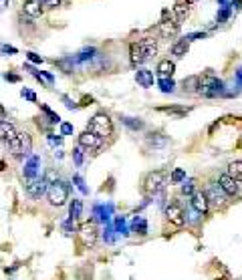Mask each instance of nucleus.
<instances>
[{
  "instance_id": "30",
  "label": "nucleus",
  "mask_w": 242,
  "mask_h": 280,
  "mask_svg": "<svg viewBox=\"0 0 242 280\" xmlns=\"http://www.w3.org/2000/svg\"><path fill=\"white\" fill-rule=\"evenodd\" d=\"M71 129H73V127H71L69 123H65V125H63V133H71Z\"/></svg>"
},
{
  "instance_id": "19",
  "label": "nucleus",
  "mask_w": 242,
  "mask_h": 280,
  "mask_svg": "<svg viewBox=\"0 0 242 280\" xmlns=\"http://www.w3.org/2000/svg\"><path fill=\"white\" fill-rule=\"evenodd\" d=\"M230 178H234L236 182H242V159H236L228 165V171H226Z\"/></svg>"
},
{
  "instance_id": "2",
  "label": "nucleus",
  "mask_w": 242,
  "mask_h": 280,
  "mask_svg": "<svg viewBox=\"0 0 242 280\" xmlns=\"http://www.w3.org/2000/svg\"><path fill=\"white\" fill-rule=\"evenodd\" d=\"M168 184V174L164 169H158V171H151L145 176V182H143V191L147 196H156L158 191H162Z\"/></svg>"
},
{
  "instance_id": "14",
  "label": "nucleus",
  "mask_w": 242,
  "mask_h": 280,
  "mask_svg": "<svg viewBox=\"0 0 242 280\" xmlns=\"http://www.w3.org/2000/svg\"><path fill=\"white\" fill-rule=\"evenodd\" d=\"M23 141H25V131H23V133H16V135L6 143V145H8V152L16 157L25 156V152H23Z\"/></svg>"
},
{
  "instance_id": "5",
  "label": "nucleus",
  "mask_w": 242,
  "mask_h": 280,
  "mask_svg": "<svg viewBox=\"0 0 242 280\" xmlns=\"http://www.w3.org/2000/svg\"><path fill=\"white\" fill-rule=\"evenodd\" d=\"M220 87H222V83H220V79H218L214 73H204V75H200V85H198V93L200 95H204V97H214V95H218Z\"/></svg>"
},
{
  "instance_id": "10",
  "label": "nucleus",
  "mask_w": 242,
  "mask_h": 280,
  "mask_svg": "<svg viewBox=\"0 0 242 280\" xmlns=\"http://www.w3.org/2000/svg\"><path fill=\"white\" fill-rule=\"evenodd\" d=\"M47 184H49L47 180H29V182H27V193H29L31 198L38 200L42 193H47V189H49Z\"/></svg>"
},
{
  "instance_id": "13",
  "label": "nucleus",
  "mask_w": 242,
  "mask_h": 280,
  "mask_svg": "<svg viewBox=\"0 0 242 280\" xmlns=\"http://www.w3.org/2000/svg\"><path fill=\"white\" fill-rule=\"evenodd\" d=\"M190 202H192V208H194L198 214H206L208 212L210 202H208V198H206V193H204V191H194Z\"/></svg>"
},
{
  "instance_id": "23",
  "label": "nucleus",
  "mask_w": 242,
  "mask_h": 280,
  "mask_svg": "<svg viewBox=\"0 0 242 280\" xmlns=\"http://www.w3.org/2000/svg\"><path fill=\"white\" fill-rule=\"evenodd\" d=\"M188 10H190V8H188V2H186V4H182V2H180V4H175V8H173L175 18H178V20H184V18L188 16Z\"/></svg>"
},
{
  "instance_id": "32",
  "label": "nucleus",
  "mask_w": 242,
  "mask_h": 280,
  "mask_svg": "<svg viewBox=\"0 0 242 280\" xmlns=\"http://www.w3.org/2000/svg\"><path fill=\"white\" fill-rule=\"evenodd\" d=\"M10 4V0H0V8H6Z\"/></svg>"
},
{
  "instance_id": "16",
  "label": "nucleus",
  "mask_w": 242,
  "mask_h": 280,
  "mask_svg": "<svg viewBox=\"0 0 242 280\" xmlns=\"http://www.w3.org/2000/svg\"><path fill=\"white\" fill-rule=\"evenodd\" d=\"M42 8H45L42 0H27V2H25V12H27L29 16H40Z\"/></svg>"
},
{
  "instance_id": "8",
  "label": "nucleus",
  "mask_w": 242,
  "mask_h": 280,
  "mask_svg": "<svg viewBox=\"0 0 242 280\" xmlns=\"http://www.w3.org/2000/svg\"><path fill=\"white\" fill-rule=\"evenodd\" d=\"M79 145L91 152V149H99V147L103 145V139L97 137L95 133H91V131L87 129V131H83V133L79 135Z\"/></svg>"
},
{
  "instance_id": "28",
  "label": "nucleus",
  "mask_w": 242,
  "mask_h": 280,
  "mask_svg": "<svg viewBox=\"0 0 242 280\" xmlns=\"http://www.w3.org/2000/svg\"><path fill=\"white\" fill-rule=\"evenodd\" d=\"M75 184H77V186H79L81 189H83V191H85V186H83V180H81L79 176H75Z\"/></svg>"
},
{
  "instance_id": "18",
  "label": "nucleus",
  "mask_w": 242,
  "mask_h": 280,
  "mask_svg": "<svg viewBox=\"0 0 242 280\" xmlns=\"http://www.w3.org/2000/svg\"><path fill=\"white\" fill-rule=\"evenodd\" d=\"M173 71H175V64H173L170 59H166V61H160V64H158V75L162 77V79H172Z\"/></svg>"
},
{
  "instance_id": "22",
  "label": "nucleus",
  "mask_w": 242,
  "mask_h": 280,
  "mask_svg": "<svg viewBox=\"0 0 242 280\" xmlns=\"http://www.w3.org/2000/svg\"><path fill=\"white\" fill-rule=\"evenodd\" d=\"M81 212H83V202H81V200H73L71 210H69L71 220H77L79 216H81Z\"/></svg>"
},
{
  "instance_id": "29",
  "label": "nucleus",
  "mask_w": 242,
  "mask_h": 280,
  "mask_svg": "<svg viewBox=\"0 0 242 280\" xmlns=\"http://www.w3.org/2000/svg\"><path fill=\"white\" fill-rule=\"evenodd\" d=\"M29 59H31V61H35V62H42V59H40V57H36L35 53H29Z\"/></svg>"
},
{
  "instance_id": "27",
  "label": "nucleus",
  "mask_w": 242,
  "mask_h": 280,
  "mask_svg": "<svg viewBox=\"0 0 242 280\" xmlns=\"http://www.w3.org/2000/svg\"><path fill=\"white\" fill-rule=\"evenodd\" d=\"M75 163L81 165L83 163V156H81V149H75Z\"/></svg>"
},
{
  "instance_id": "1",
  "label": "nucleus",
  "mask_w": 242,
  "mask_h": 280,
  "mask_svg": "<svg viewBox=\"0 0 242 280\" xmlns=\"http://www.w3.org/2000/svg\"><path fill=\"white\" fill-rule=\"evenodd\" d=\"M156 53H158L156 40L153 38H143L139 42H131V47H129V61H131L134 67H138V64L145 62L147 59L156 57Z\"/></svg>"
},
{
  "instance_id": "17",
  "label": "nucleus",
  "mask_w": 242,
  "mask_h": 280,
  "mask_svg": "<svg viewBox=\"0 0 242 280\" xmlns=\"http://www.w3.org/2000/svg\"><path fill=\"white\" fill-rule=\"evenodd\" d=\"M14 135H16L14 125L8 123V121H0V141H6V143H8Z\"/></svg>"
},
{
  "instance_id": "15",
  "label": "nucleus",
  "mask_w": 242,
  "mask_h": 280,
  "mask_svg": "<svg viewBox=\"0 0 242 280\" xmlns=\"http://www.w3.org/2000/svg\"><path fill=\"white\" fill-rule=\"evenodd\" d=\"M136 81H138V85L141 87H153V73L151 71H147V69H139L138 73H136Z\"/></svg>"
},
{
  "instance_id": "25",
  "label": "nucleus",
  "mask_w": 242,
  "mask_h": 280,
  "mask_svg": "<svg viewBox=\"0 0 242 280\" xmlns=\"http://www.w3.org/2000/svg\"><path fill=\"white\" fill-rule=\"evenodd\" d=\"M184 178H186V174H184L182 169H173V171H172V182H173V184H180Z\"/></svg>"
},
{
  "instance_id": "3",
  "label": "nucleus",
  "mask_w": 242,
  "mask_h": 280,
  "mask_svg": "<svg viewBox=\"0 0 242 280\" xmlns=\"http://www.w3.org/2000/svg\"><path fill=\"white\" fill-rule=\"evenodd\" d=\"M91 133H95L97 137H109L111 133H113V123H111V119H109V115H105V113H97V115H93L91 117V121H89V127H87Z\"/></svg>"
},
{
  "instance_id": "31",
  "label": "nucleus",
  "mask_w": 242,
  "mask_h": 280,
  "mask_svg": "<svg viewBox=\"0 0 242 280\" xmlns=\"http://www.w3.org/2000/svg\"><path fill=\"white\" fill-rule=\"evenodd\" d=\"M4 117H6V111H4V107H2V105H0V121H2V119H4Z\"/></svg>"
},
{
  "instance_id": "9",
  "label": "nucleus",
  "mask_w": 242,
  "mask_h": 280,
  "mask_svg": "<svg viewBox=\"0 0 242 280\" xmlns=\"http://www.w3.org/2000/svg\"><path fill=\"white\" fill-rule=\"evenodd\" d=\"M166 218L170 220L172 224L175 226H182L186 218H184V208L178 204V202H172V204H168V208H166Z\"/></svg>"
},
{
  "instance_id": "12",
  "label": "nucleus",
  "mask_w": 242,
  "mask_h": 280,
  "mask_svg": "<svg viewBox=\"0 0 242 280\" xmlns=\"http://www.w3.org/2000/svg\"><path fill=\"white\" fill-rule=\"evenodd\" d=\"M180 31V20L178 18H166V14H164V20L160 23V34L164 36V38H172L173 34H178Z\"/></svg>"
},
{
  "instance_id": "7",
  "label": "nucleus",
  "mask_w": 242,
  "mask_h": 280,
  "mask_svg": "<svg viewBox=\"0 0 242 280\" xmlns=\"http://www.w3.org/2000/svg\"><path fill=\"white\" fill-rule=\"evenodd\" d=\"M206 198H208V202H212L214 206H224L226 204V193H224V189L218 186V182H212V184H208L206 186Z\"/></svg>"
},
{
  "instance_id": "33",
  "label": "nucleus",
  "mask_w": 242,
  "mask_h": 280,
  "mask_svg": "<svg viewBox=\"0 0 242 280\" xmlns=\"http://www.w3.org/2000/svg\"><path fill=\"white\" fill-rule=\"evenodd\" d=\"M6 79H10V81H18V77H16V75H6Z\"/></svg>"
},
{
  "instance_id": "11",
  "label": "nucleus",
  "mask_w": 242,
  "mask_h": 280,
  "mask_svg": "<svg viewBox=\"0 0 242 280\" xmlns=\"http://www.w3.org/2000/svg\"><path fill=\"white\" fill-rule=\"evenodd\" d=\"M218 186L224 189V193L226 196H238V182L234 180V178H230L228 174H222L220 178H218Z\"/></svg>"
},
{
  "instance_id": "21",
  "label": "nucleus",
  "mask_w": 242,
  "mask_h": 280,
  "mask_svg": "<svg viewBox=\"0 0 242 280\" xmlns=\"http://www.w3.org/2000/svg\"><path fill=\"white\" fill-rule=\"evenodd\" d=\"M198 85H200V77L184 79V91H188V93H198Z\"/></svg>"
},
{
  "instance_id": "20",
  "label": "nucleus",
  "mask_w": 242,
  "mask_h": 280,
  "mask_svg": "<svg viewBox=\"0 0 242 280\" xmlns=\"http://www.w3.org/2000/svg\"><path fill=\"white\" fill-rule=\"evenodd\" d=\"M188 40L186 38H180V40H175L172 45V55H175V57H184L186 53H188Z\"/></svg>"
},
{
  "instance_id": "26",
  "label": "nucleus",
  "mask_w": 242,
  "mask_h": 280,
  "mask_svg": "<svg viewBox=\"0 0 242 280\" xmlns=\"http://www.w3.org/2000/svg\"><path fill=\"white\" fill-rule=\"evenodd\" d=\"M42 4H45V8H57L61 4V0H42Z\"/></svg>"
},
{
  "instance_id": "24",
  "label": "nucleus",
  "mask_w": 242,
  "mask_h": 280,
  "mask_svg": "<svg viewBox=\"0 0 242 280\" xmlns=\"http://www.w3.org/2000/svg\"><path fill=\"white\" fill-rule=\"evenodd\" d=\"M31 149H33V139H31V135L25 131V141H23V152H25V156H29Z\"/></svg>"
},
{
  "instance_id": "4",
  "label": "nucleus",
  "mask_w": 242,
  "mask_h": 280,
  "mask_svg": "<svg viewBox=\"0 0 242 280\" xmlns=\"http://www.w3.org/2000/svg\"><path fill=\"white\" fill-rule=\"evenodd\" d=\"M47 200L51 206H65L69 200V187L65 186L63 182H53L49 189H47Z\"/></svg>"
},
{
  "instance_id": "6",
  "label": "nucleus",
  "mask_w": 242,
  "mask_h": 280,
  "mask_svg": "<svg viewBox=\"0 0 242 280\" xmlns=\"http://www.w3.org/2000/svg\"><path fill=\"white\" fill-rule=\"evenodd\" d=\"M79 238H81V242L87 246V248H93L95 244H97V238H99V228H97V224L95 222H83L81 226H79Z\"/></svg>"
}]
</instances>
